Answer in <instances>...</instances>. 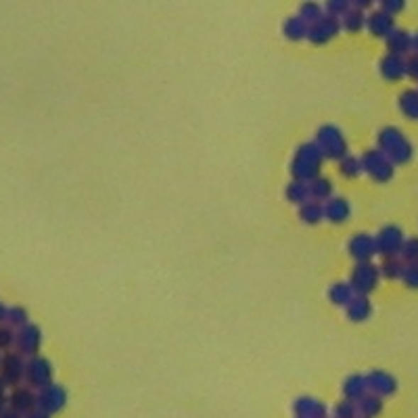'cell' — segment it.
I'll use <instances>...</instances> for the list:
<instances>
[{"label": "cell", "instance_id": "obj_1", "mask_svg": "<svg viewBox=\"0 0 418 418\" xmlns=\"http://www.w3.org/2000/svg\"><path fill=\"white\" fill-rule=\"evenodd\" d=\"M322 163H324V155L320 153L318 145L314 141L302 143L291 159V176L293 180L309 185L322 176Z\"/></svg>", "mask_w": 418, "mask_h": 418}, {"label": "cell", "instance_id": "obj_2", "mask_svg": "<svg viewBox=\"0 0 418 418\" xmlns=\"http://www.w3.org/2000/svg\"><path fill=\"white\" fill-rule=\"evenodd\" d=\"M379 151L393 163V165H406L414 157V147L410 138L395 126H385L377 136Z\"/></svg>", "mask_w": 418, "mask_h": 418}, {"label": "cell", "instance_id": "obj_3", "mask_svg": "<svg viewBox=\"0 0 418 418\" xmlns=\"http://www.w3.org/2000/svg\"><path fill=\"white\" fill-rule=\"evenodd\" d=\"M320 153L324 155V159H335V161H341L345 155H349V147H347V138L343 136V132L333 126V123H326V126H320L318 132H316V141Z\"/></svg>", "mask_w": 418, "mask_h": 418}, {"label": "cell", "instance_id": "obj_4", "mask_svg": "<svg viewBox=\"0 0 418 418\" xmlns=\"http://www.w3.org/2000/svg\"><path fill=\"white\" fill-rule=\"evenodd\" d=\"M26 362H28V358L21 356L17 349L0 353V380L4 383L6 389H15L23 383Z\"/></svg>", "mask_w": 418, "mask_h": 418}, {"label": "cell", "instance_id": "obj_5", "mask_svg": "<svg viewBox=\"0 0 418 418\" xmlns=\"http://www.w3.org/2000/svg\"><path fill=\"white\" fill-rule=\"evenodd\" d=\"M379 280L380 270L373 262H368V264H356L353 270H351V276H349V285H351L353 293L356 295H366V297L379 287Z\"/></svg>", "mask_w": 418, "mask_h": 418}, {"label": "cell", "instance_id": "obj_6", "mask_svg": "<svg viewBox=\"0 0 418 418\" xmlns=\"http://www.w3.org/2000/svg\"><path fill=\"white\" fill-rule=\"evenodd\" d=\"M360 159H362V172H366L375 182H389L395 174V165L379 149L366 151Z\"/></svg>", "mask_w": 418, "mask_h": 418}, {"label": "cell", "instance_id": "obj_7", "mask_svg": "<svg viewBox=\"0 0 418 418\" xmlns=\"http://www.w3.org/2000/svg\"><path fill=\"white\" fill-rule=\"evenodd\" d=\"M53 366L44 356H32L26 362V379L23 383L28 387H32L34 391H40L48 385H53Z\"/></svg>", "mask_w": 418, "mask_h": 418}, {"label": "cell", "instance_id": "obj_8", "mask_svg": "<svg viewBox=\"0 0 418 418\" xmlns=\"http://www.w3.org/2000/svg\"><path fill=\"white\" fill-rule=\"evenodd\" d=\"M375 243H377V253H380L383 258H400L406 236L400 226L389 224L379 230V234L375 236Z\"/></svg>", "mask_w": 418, "mask_h": 418}, {"label": "cell", "instance_id": "obj_9", "mask_svg": "<svg viewBox=\"0 0 418 418\" xmlns=\"http://www.w3.org/2000/svg\"><path fill=\"white\" fill-rule=\"evenodd\" d=\"M65 404H67V391L61 385H57V383H53V385H48V387H44V389L38 391V406H36V410L42 412V414H46V417H53V414L61 412L65 408Z\"/></svg>", "mask_w": 418, "mask_h": 418}, {"label": "cell", "instance_id": "obj_10", "mask_svg": "<svg viewBox=\"0 0 418 418\" xmlns=\"http://www.w3.org/2000/svg\"><path fill=\"white\" fill-rule=\"evenodd\" d=\"M38 406V391H34L28 385H19L15 389H11L9 393V410L21 414V417H30L36 412Z\"/></svg>", "mask_w": 418, "mask_h": 418}, {"label": "cell", "instance_id": "obj_11", "mask_svg": "<svg viewBox=\"0 0 418 418\" xmlns=\"http://www.w3.org/2000/svg\"><path fill=\"white\" fill-rule=\"evenodd\" d=\"M341 30V21L324 13V17H322L318 23H314V26L309 28L307 40H309L312 44H316V46H322V44H329L331 40L337 38Z\"/></svg>", "mask_w": 418, "mask_h": 418}, {"label": "cell", "instance_id": "obj_12", "mask_svg": "<svg viewBox=\"0 0 418 418\" xmlns=\"http://www.w3.org/2000/svg\"><path fill=\"white\" fill-rule=\"evenodd\" d=\"M347 251L351 255V260L356 264H368L373 262V258L377 255V243H375V236L370 234H356L349 238V245H347Z\"/></svg>", "mask_w": 418, "mask_h": 418}, {"label": "cell", "instance_id": "obj_13", "mask_svg": "<svg viewBox=\"0 0 418 418\" xmlns=\"http://www.w3.org/2000/svg\"><path fill=\"white\" fill-rule=\"evenodd\" d=\"M42 345V331H40L36 324H26L23 329L17 331V339H15V349L26 356V358H32V356H38V349Z\"/></svg>", "mask_w": 418, "mask_h": 418}, {"label": "cell", "instance_id": "obj_14", "mask_svg": "<svg viewBox=\"0 0 418 418\" xmlns=\"http://www.w3.org/2000/svg\"><path fill=\"white\" fill-rule=\"evenodd\" d=\"M366 385L368 391L379 395V397H389L397 391V380L393 375L385 373V370H373L366 375Z\"/></svg>", "mask_w": 418, "mask_h": 418}, {"label": "cell", "instance_id": "obj_15", "mask_svg": "<svg viewBox=\"0 0 418 418\" xmlns=\"http://www.w3.org/2000/svg\"><path fill=\"white\" fill-rule=\"evenodd\" d=\"M293 412H295V418H329L326 406L320 400L309 397V395H304V397L295 400Z\"/></svg>", "mask_w": 418, "mask_h": 418}, {"label": "cell", "instance_id": "obj_16", "mask_svg": "<svg viewBox=\"0 0 418 418\" xmlns=\"http://www.w3.org/2000/svg\"><path fill=\"white\" fill-rule=\"evenodd\" d=\"M366 28H368V32H370L373 36L387 38V36L395 30V19L379 9V11H373V13L366 17Z\"/></svg>", "mask_w": 418, "mask_h": 418}, {"label": "cell", "instance_id": "obj_17", "mask_svg": "<svg viewBox=\"0 0 418 418\" xmlns=\"http://www.w3.org/2000/svg\"><path fill=\"white\" fill-rule=\"evenodd\" d=\"M380 76L389 82H397L402 77H406V57H400V55H391L387 53L379 63Z\"/></svg>", "mask_w": 418, "mask_h": 418}, {"label": "cell", "instance_id": "obj_18", "mask_svg": "<svg viewBox=\"0 0 418 418\" xmlns=\"http://www.w3.org/2000/svg\"><path fill=\"white\" fill-rule=\"evenodd\" d=\"M351 218V205L343 197H333L331 201L324 203V220L333 224H343Z\"/></svg>", "mask_w": 418, "mask_h": 418}, {"label": "cell", "instance_id": "obj_19", "mask_svg": "<svg viewBox=\"0 0 418 418\" xmlns=\"http://www.w3.org/2000/svg\"><path fill=\"white\" fill-rule=\"evenodd\" d=\"M387 48L391 55H400V57H406L408 53H412V34H408L406 30H400L395 28L387 38Z\"/></svg>", "mask_w": 418, "mask_h": 418}, {"label": "cell", "instance_id": "obj_20", "mask_svg": "<svg viewBox=\"0 0 418 418\" xmlns=\"http://www.w3.org/2000/svg\"><path fill=\"white\" fill-rule=\"evenodd\" d=\"M366 393H368V385H366L364 375H351L343 383V395H345V400H349L353 404H358Z\"/></svg>", "mask_w": 418, "mask_h": 418}, {"label": "cell", "instance_id": "obj_21", "mask_svg": "<svg viewBox=\"0 0 418 418\" xmlns=\"http://www.w3.org/2000/svg\"><path fill=\"white\" fill-rule=\"evenodd\" d=\"M345 312H347V318L351 322H364L373 314V304H370V299L366 295H356L349 302V305L345 307Z\"/></svg>", "mask_w": 418, "mask_h": 418}, {"label": "cell", "instance_id": "obj_22", "mask_svg": "<svg viewBox=\"0 0 418 418\" xmlns=\"http://www.w3.org/2000/svg\"><path fill=\"white\" fill-rule=\"evenodd\" d=\"M282 34H285V38H289L291 42H299V40L307 38V34H309V26L305 23L299 15H295V17H289V19L285 21V26H282Z\"/></svg>", "mask_w": 418, "mask_h": 418}, {"label": "cell", "instance_id": "obj_23", "mask_svg": "<svg viewBox=\"0 0 418 418\" xmlns=\"http://www.w3.org/2000/svg\"><path fill=\"white\" fill-rule=\"evenodd\" d=\"M299 220L309 226L320 224L324 220V205L318 201H305L304 205H299Z\"/></svg>", "mask_w": 418, "mask_h": 418}, {"label": "cell", "instance_id": "obj_24", "mask_svg": "<svg viewBox=\"0 0 418 418\" xmlns=\"http://www.w3.org/2000/svg\"><path fill=\"white\" fill-rule=\"evenodd\" d=\"M353 297H356V293H353L349 282H335L329 289V299H331V304L337 305V307H347Z\"/></svg>", "mask_w": 418, "mask_h": 418}, {"label": "cell", "instance_id": "obj_25", "mask_svg": "<svg viewBox=\"0 0 418 418\" xmlns=\"http://www.w3.org/2000/svg\"><path fill=\"white\" fill-rule=\"evenodd\" d=\"M400 111L406 115L408 119H418V90L417 88H408L400 94L397 99Z\"/></svg>", "mask_w": 418, "mask_h": 418}, {"label": "cell", "instance_id": "obj_26", "mask_svg": "<svg viewBox=\"0 0 418 418\" xmlns=\"http://www.w3.org/2000/svg\"><path fill=\"white\" fill-rule=\"evenodd\" d=\"M358 412H360V417H366V418H375L379 417L380 412H383V397L379 395H375V393H366L358 404Z\"/></svg>", "mask_w": 418, "mask_h": 418}, {"label": "cell", "instance_id": "obj_27", "mask_svg": "<svg viewBox=\"0 0 418 418\" xmlns=\"http://www.w3.org/2000/svg\"><path fill=\"white\" fill-rule=\"evenodd\" d=\"M333 192H335L333 190V182L329 178H324V176H320L314 182H309V197H312V201H318V203L331 201L333 199Z\"/></svg>", "mask_w": 418, "mask_h": 418}, {"label": "cell", "instance_id": "obj_28", "mask_svg": "<svg viewBox=\"0 0 418 418\" xmlns=\"http://www.w3.org/2000/svg\"><path fill=\"white\" fill-rule=\"evenodd\" d=\"M341 28L347 30V32H360L362 28H366V15H364V11H360V9H356L351 4V9L341 17Z\"/></svg>", "mask_w": 418, "mask_h": 418}, {"label": "cell", "instance_id": "obj_29", "mask_svg": "<svg viewBox=\"0 0 418 418\" xmlns=\"http://www.w3.org/2000/svg\"><path fill=\"white\" fill-rule=\"evenodd\" d=\"M404 262L400 258H385L383 264H380V278H387V280H402V274H404Z\"/></svg>", "mask_w": 418, "mask_h": 418}, {"label": "cell", "instance_id": "obj_30", "mask_svg": "<svg viewBox=\"0 0 418 418\" xmlns=\"http://www.w3.org/2000/svg\"><path fill=\"white\" fill-rule=\"evenodd\" d=\"M339 172H341L343 178H347V180L358 178L362 174V159L356 157V155H345L339 161Z\"/></svg>", "mask_w": 418, "mask_h": 418}, {"label": "cell", "instance_id": "obj_31", "mask_svg": "<svg viewBox=\"0 0 418 418\" xmlns=\"http://www.w3.org/2000/svg\"><path fill=\"white\" fill-rule=\"evenodd\" d=\"M287 199L291 201V203H295V205H304L305 201H312V197H309V185H305V182H299V180H293L289 187H287Z\"/></svg>", "mask_w": 418, "mask_h": 418}, {"label": "cell", "instance_id": "obj_32", "mask_svg": "<svg viewBox=\"0 0 418 418\" xmlns=\"http://www.w3.org/2000/svg\"><path fill=\"white\" fill-rule=\"evenodd\" d=\"M299 17L312 28L314 23H318V21L324 17V9H322L318 2H304V4L299 6Z\"/></svg>", "mask_w": 418, "mask_h": 418}, {"label": "cell", "instance_id": "obj_33", "mask_svg": "<svg viewBox=\"0 0 418 418\" xmlns=\"http://www.w3.org/2000/svg\"><path fill=\"white\" fill-rule=\"evenodd\" d=\"M400 260L404 262V266H414V264H418V236L406 238V243L402 247V253H400Z\"/></svg>", "mask_w": 418, "mask_h": 418}, {"label": "cell", "instance_id": "obj_34", "mask_svg": "<svg viewBox=\"0 0 418 418\" xmlns=\"http://www.w3.org/2000/svg\"><path fill=\"white\" fill-rule=\"evenodd\" d=\"M6 324H11L15 331L23 329L26 324H30V316H28V309L26 307H9V318H6Z\"/></svg>", "mask_w": 418, "mask_h": 418}, {"label": "cell", "instance_id": "obj_35", "mask_svg": "<svg viewBox=\"0 0 418 418\" xmlns=\"http://www.w3.org/2000/svg\"><path fill=\"white\" fill-rule=\"evenodd\" d=\"M17 331L11 324H0V351H11L15 347Z\"/></svg>", "mask_w": 418, "mask_h": 418}, {"label": "cell", "instance_id": "obj_36", "mask_svg": "<svg viewBox=\"0 0 418 418\" xmlns=\"http://www.w3.org/2000/svg\"><path fill=\"white\" fill-rule=\"evenodd\" d=\"M349 9H351V2L349 0H329L324 4V13L331 15V17H335V19H339V21H341V17Z\"/></svg>", "mask_w": 418, "mask_h": 418}, {"label": "cell", "instance_id": "obj_37", "mask_svg": "<svg viewBox=\"0 0 418 418\" xmlns=\"http://www.w3.org/2000/svg\"><path fill=\"white\" fill-rule=\"evenodd\" d=\"M333 417L335 418H358L360 412H358V406L349 400H343L339 402L335 408H333Z\"/></svg>", "mask_w": 418, "mask_h": 418}, {"label": "cell", "instance_id": "obj_38", "mask_svg": "<svg viewBox=\"0 0 418 418\" xmlns=\"http://www.w3.org/2000/svg\"><path fill=\"white\" fill-rule=\"evenodd\" d=\"M402 280H404V285H406L408 289H418V264L404 268Z\"/></svg>", "mask_w": 418, "mask_h": 418}, {"label": "cell", "instance_id": "obj_39", "mask_svg": "<svg viewBox=\"0 0 418 418\" xmlns=\"http://www.w3.org/2000/svg\"><path fill=\"white\" fill-rule=\"evenodd\" d=\"M406 9V2L404 0H383L380 2V11H385L387 15H397Z\"/></svg>", "mask_w": 418, "mask_h": 418}, {"label": "cell", "instance_id": "obj_40", "mask_svg": "<svg viewBox=\"0 0 418 418\" xmlns=\"http://www.w3.org/2000/svg\"><path fill=\"white\" fill-rule=\"evenodd\" d=\"M406 76L418 82V55H408L406 57Z\"/></svg>", "mask_w": 418, "mask_h": 418}, {"label": "cell", "instance_id": "obj_41", "mask_svg": "<svg viewBox=\"0 0 418 418\" xmlns=\"http://www.w3.org/2000/svg\"><path fill=\"white\" fill-rule=\"evenodd\" d=\"M9 408V393H6V387L4 383L0 380V414Z\"/></svg>", "mask_w": 418, "mask_h": 418}, {"label": "cell", "instance_id": "obj_42", "mask_svg": "<svg viewBox=\"0 0 418 418\" xmlns=\"http://www.w3.org/2000/svg\"><path fill=\"white\" fill-rule=\"evenodd\" d=\"M351 4H353L356 9H360V11H366V9H373L375 2H373V0H353Z\"/></svg>", "mask_w": 418, "mask_h": 418}, {"label": "cell", "instance_id": "obj_43", "mask_svg": "<svg viewBox=\"0 0 418 418\" xmlns=\"http://www.w3.org/2000/svg\"><path fill=\"white\" fill-rule=\"evenodd\" d=\"M6 318H9V305L0 304V324H6Z\"/></svg>", "mask_w": 418, "mask_h": 418}, {"label": "cell", "instance_id": "obj_44", "mask_svg": "<svg viewBox=\"0 0 418 418\" xmlns=\"http://www.w3.org/2000/svg\"><path fill=\"white\" fill-rule=\"evenodd\" d=\"M0 418H23V417H21V414H17V412H13V410H9V408H6V410H4V412H2V414H0Z\"/></svg>", "mask_w": 418, "mask_h": 418}, {"label": "cell", "instance_id": "obj_45", "mask_svg": "<svg viewBox=\"0 0 418 418\" xmlns=\"http://www.w3.org/2000/svg\"><path fill=\"white\" fill-rule=\"evenodd\" d=\"M412 53L414 55H418V32L412 36Z\"/></svg>", "mask_w": 418, "mask_h": 418}, {"label": "cell", "instance_id": "obj_46", "mask_svg": "<svg viewBox=\"0 0 418 418\" xmlns=\"http://www.w3.org/2000/svg\"><path fill=\"white\" fill-rule=\"evenodd\" d=\"M26 418H50V417H46V414H42V412H34V414H30V417H26Z\"/></svg>", "mask_w": 418, "mask_h": 418}, {"label": "cell", "instance_id": "obj_47", "mask_svg": "<svg viewBox=\"0 0 418 418\" xmlns=\"http://www.w3.org/2000/svg\"><path fill=\"white\" fill-rule=\"evenodd\" d=\"M358 418H366V417H358Z\"/></svg>", "mask_w": 418, "mask_h": 418}]
</instances>
